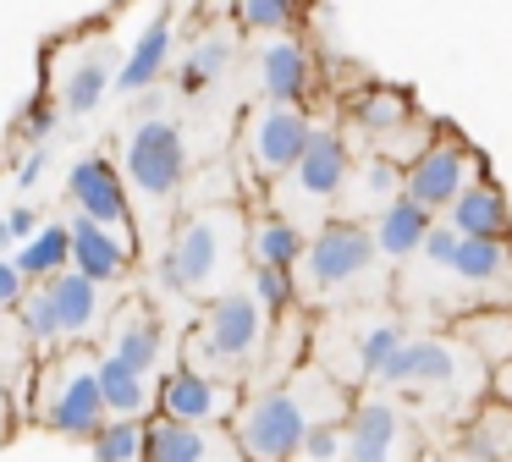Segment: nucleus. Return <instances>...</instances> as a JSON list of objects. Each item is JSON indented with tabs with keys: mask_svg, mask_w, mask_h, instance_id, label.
<instances>
[{
	"mask_svg": "<svg viewBox=\"0 0 512 462\" xmlns=\"http://www.w3.org/2000/svg\"><path fill=\"white\" fill-rule=\"evenodd\" d=\"M243 226L248 215L237 204H199L177 220L166 242V259H160V281L166 292L182 297H215L232 270V259L243 253Z\"/></svg>",
	"mask_w": 512,
	"mask_h": 462,
	"instance_id": "f257e3e1",
	"label": "nucleus"
},
{
	"mask_svg": "<svg viewBox=\"0 0 512 462\" xmlns=\"http://www.w3.org/2000/svg\"><path fill=\"white\" fill-rule=\"evenodd\" d=\"M105 286L83 281L78 270L45 275V281H28L23 303H17V330H23L28 347H78L94 336V325L105 319Z\"/></svg>",
	"mask_w": 512,
	"mask_h": 462,
	"instance_id": "f03ea898",
	"label": "nucleus"
},
{
	"mask_svg": "<svg viewBox=\"0 0 512 462\" xmlns=\"http://www.w3.org/2000/svg\"><path fill=\"white\" fill-rule=\"evenodd\" d=\"M34 418L67 440H89L105 424L100 380H94V352L83 347H56L34 369Z\"/></svg>",
	"mask_w": 512,
	"mask_h": 462,
	"instance_id": "7ed1b4c3",
	"label": "nucleus"
},
{
	"mask_svg": "<svg viewBox=\"0 0 512 462\" xmlns=\"http://www.w3.org/2000/svg\"><path fill=\"white\" fill-rule=\"evenodd\" d=\"M265 325L270 319L259 314V303L248 292H215L204 319H199V330L188 336L182 363H193L204 374H221V380H237L265 352Z\"/></svg>",
	"mask_w": 512,
	"mask_h": 462,
	"instance_id": "20e7f679",
	"label": "nucleus"
},
{
	"mask_svg": "<svg viewBox=\"0 0 512 462\" xmlns=\"http://www.w3.org/2000/svg\"><path fill=\"white\" fill-rule=\"evenodd\" d=\"M226 429H232L243 462H292L303 446V429H309V407L298 402L287 380H270L237 402Z\"/></svg>",
	"mask_w": 512,
	"mask_h": 462,
	"instance_id": "39448f33",
	"label": "nucleus"
},
{
	"mask_svg": "<svg viewBox=\"0 0 512 462\" xmlns=\"http://www.w3.org/2000/svg\"><path fill=\"white\" fill-rule=\"evenodd\" d=\"M375 237H369L364 220H347V215H331L309 231L303 242V281H298V297H336L347 286H358L369 270H375Z\"/></svg>",
	"mask_w": 512,
	"mask_h": 462,
	"instance_id": "423d86ee",
	"label": "nucleus"
},
{
	"mask_svg": "<svg viewBox=\"0 0 512 462\" xmlns=\"http://www.w3.org/2000/svg\"><path fill=\"white\" fill-rule=\"evenodd\" d=\"M122 182L133 193H144L149 204H171L188 182V143H182V127L166 116L133 121L122 143Z\"/></svg>",
	"mask_w": 512,
	"mask_h": 462,
	"instance_id": "0eeeda50",
	"label": "nucleus"
},
{
	"mask_svg": "<svg viewBox=\"0 0 512 462\" xmlns=\"http://www.w3.org/2000/svg\"><path fill=\"white\" fill-rule=\"evenodd\" d=\"M474 352L452 336H402V347L386 358V369L375 374L380 391L397 396H446L468 380Z\"/></svg>",
	"mask_w": 512,
	"mask_h": 462,
	"instance_id": "6e6552de",
	"label": "nucleus"
},
{
	"mask_svg": "<svg viewBox=\"0 0 512 462\" xmlns=\"http://www.w3.org/2000/svg\"><path fill=\"white\" fill-rule=\"evenodd\" d=\"M347 171H353V149H347V138L336 127H320V121H314L303 154L292 160V171L281 176V193H287V209H281V215L298 220V209L336 204L342 187H347Z\"/></svg>",
	"mask_w": 512,
	"mask_h": 462,
	"instance_id": "1a4fd4ad",
	"label": "nucleus"
},
{
	"mask_svg": "<svg viewBox=\"0 0 512 462\" xmlns=\"http://www.w3.org/2000/svg\"><path fill=\"white\" fill-rule=\"evenodd\" d=\"M314 116L298 105H254L243 116V160L259 182H281L309 143Z\"/></svg>",
	"mask_w": 512,
	"mask_h": 462,
	"instance_id": "9d476101",
	"label": "nucleus"
},
{
	"mask_svg": "<svg viewBox=\"0 0 512 462\" xmlns=\"http://www.w3.org/2000/svg\"><path fill=\"white\" fill-rule=\"evenodd\" d=\"M474 176H479V160L463 149V138L435 132V138L402 165V198H413V204L430 209V215H446V204H452Z\"/></svg>",
	"mask_w": 512,
	"mask_h": 462,
	"instance_id": "9b49d317",
	"label": "nucleus"
},
{
	"mask_svg": "<svg viewBox=\"0 0 512 462\" xmlns=\"http://www.w3.org/2000/svg\"><path fill=\"white\" fill-rule=\"evenodd\" d=\"M243 402V385L221 380V374H204L193 363H177L171 374H160L155 385V407L149 413L177 418V424H226Z\"/></svg>",
	"mask_w": 512,
	"mask_h": 462,
	"instance_id": "f8f14e48",
	"label": "nucleus"
},
{
	"mask_svg": "<svg viewBox=\"0 0 512 462\" xmlns=\"http://www.w3.org/2000/svg\"><path fill=\"white\" fill-rule=\"evenodd\" d=\"M342 429H347V462H402L408 457V418H402L397 396H386V391L353 396Z\"/></svg>",
	"mask_w": 512,
	"mask_h": 462,
	"instance_id": "ddd939ff",
	"label": "nucleus"
},
{
	"mask_svg": "<svg viewBox=\"0 0 512 462\" xmlns=\"http://www.w3.org/2000/svg\"><path fill=\"white\" fill-rule=\"evenodd\" d=\"M67 204L78 215H89L94 226H105L111 237L133 242V204H127V182L105 154H83L67 171Z\"/></svg>",
	"mask_w": 512,
	"mask_h": 462,
	"instance_id": "4468645a",
	"label": "nucleus"
},
{
	"mask_svg": "<svg viewBox=\"0 0 512 462\" xmlns=\"http://www.w3.org/2000/svg\"><path fill=\"white\" fill-rule=\"evenodd\" d=\"M144 462H243L226 424H177V418H144Z\"/></svg>",
	"mask_w": 512,
	"mask_h": 462,
	"instance_id": "2eb2a0df",
	"label": "nucleus"
},
{
	"mask_svg": "<svg viewBox=\"0 0 512 462\" xmlns=\"http://www.w3.org/2000/svg\"><path fill=\"white\" fill-rule=\"evenodd\" d=\"M67 231H72L67 270H78L83 281H94V286H116V281H127V275H133V259H138L133 242L111 237V231L94 226V220H89V215H78V209L67 215Z\"/></svg>",
	"mask_w": 512,
	"mask_h": 462,
	"instance_id": "dca6fc26",
	"label": "nucleus"
},
{
	"mask_svg": "<svg viewBox=\"0 0 512 462\" xmlns=\"http://www.w3.org/2000/svg\"><path fill=\"white\" fill-rule=\"evenodd\" d=\"M259 94H265V105L309 110V94H314V55H309V44H298L292 33L265 39V50H259Z\"/></svg>",
	"mask_w": 512,
	"mask_h": 462,
	"instance_id": "f3484780",
	"label": "nucleus"
},
{
	"mask_svg": "<svg viewBox=\"0 0 512 462\" xmlns=\"http://www.w3.org/2000/svg\"><path fill=\"white\" fill-rule=\"evenodd\" d=\"M446 275L463 281L468 292H485L496 303H507L512 297V237H457Z\"/></svg>",
	"mask_w": 512,
	"mask_h": 462,
	"instance_id": "a211bd4d",
	"label": "nucleus"
},
{
	"mask_svg": "<svg viewBox=\"0 0 512 462\" xmlns=\"http://www.w3.org/2000/svg\"><path fill=\"white\" fill-rule=\"evenodd\" d=\"M111 88H116V50H111V39H105V44H89L83 55L67 61L56 105H61V116H94Z\"/></svg>",
	"mask_w": 512,
	"mask_h": 462,
	"instance_id": "6ab92c4d",
	"label": "nucleus"
},
{
	"mask_svg": "<svg viewBox=\"0 0 512 462\" xmlns=\"http://www.w3.org/2000/svg\"><path fill=\"white\" fill-rule=\"evenodd\" d=\"M446 226L457 237H512V209H507V193L490 182L485 171L463 187V193L446 204Z\"/></svg>",
	"mask_w": 512,
	"mask_h": 462,
	"instance_id": "aec40b11",
	"label": "nucleus"
},
{
	"mask_svg": "<svg viewBox=\"0 0 512 462\" xmlns=\"http://www.w3.org/2000/svg\"><path fill=\"white\" fill-rule=\"evenodd\" d=\"M303 242H309V231H303L298 220H287L281 209H259V215L243 226L248 264H270V270H298Z\"/></svg>",
	"mask_w": 512,
	"mask_h": 462,
	"instance_id": "412c9836",
	"label": "nucleus"
},
{
	"mask_svg": "<svg viewBox=\"0 0 512 462\" xmlns=\"http://www.w3.org/2000/svg\"><path fill=\"white\" fill-rule=\"evenodd\" d=\"M166 66H171V11L160 6L149 17V28L138 33V44L116 61V88L122 94H144V88H155L166 77Z\"/></svg>",
	"mask_w": 512,
	"mask_h": 462,
	"instance_id": "4be33fe9",
	"label": "nucleus"
},
{
	"mask_svg": "<svg viewBox=\"0 0 512 462\" xmlns=\"http://www.w3.org/2000/svg\"><path fill=\"white\" fill-rule=\"evenodd\" d=\"M413 116H419V105H413L402 88H391V83H364L358 94H347V121H353L369 143L391 138V132L408 127Z\"/></svg>",
	"mask_w": 512,
	"mask_h": 462,
	"instance_id": "5701e85b",
	"label": "nucleus"
},
{
	"mask_svg": "<svg viewBox=\"0 0 512 462\" xmlns=\"http://www.w3.org/2000/svg\"><path fill=\"white\" fill-rule=\"evenodd\" d=\"M160 319H155V308L149 303H122L111 314V358H122L127 369H138V374H149L160 363Z\"/></svg>",
	"mask_w": 512,
	"mask_h": 462,
	"instance_id": "b1692460",
	"label": "nucleus"
},
{
	"mask_svg": "<svg viewBox=\"0 0 512 462\" xmlns=\"http://www.w3.org/2000/svg\"><path fill=\"white\" fill-rule=\"evenodd\" d=\"M430 209H419L413 198H391L386 209H375V220H369V237H375V253L380 259H413L424 242V231H430Z\"/></svg>",
	"mask_w": 512,
	"mask_h": 462,
	"instance_id": "393cba45",
	"label": "nucleus"
},
{
	"mask_svg": "<svg viewBox=\"0 0 512 462\" xmlns=\"http://www.w3.org/2000/svg\"><path fill=\"white\" fill-rule=\"evenodd\" d=\"M94 380H100V402H105V418H149V374L127 369L122 358L111 352H94Z\"/></svg>",
	"mask_w": 512,
	"mask_h": 462,
	"instance_id": "a878e982",
	"label": "nucleus"
},
{
	"mask_svg": "<svg viewBox=\"0 0 512 462\" xmlns=\"http://www.w3.org/2000/svg\"><path fill=\"white\" fill-rule=\"evenodd\" d=\"M67 253H72L67 220H39L34 237L17 242L12 264H17V275H23V281H45V275H61V270H67Z\"/></svg>",
	"mask_w": 512,
	"mask_h": 462,
	"instance_id": "bb28decb",
	"label": "nucleus"
},
{
	"mask_svg": "<svg viewBox=\"0 0 512 462\" xmlns=\"http://www.w3.org/2000/svg\"><path fill=\"white\" fill-rule=\"evenodd\" d=\"M347 187H353V204H347V220H358L369 209H386L391 198L402 193V165H391V160H380V154H369V160H358L353 171H347ZM342 187V193H347Z\"/></svg>",
	"mask_w": 512,
	"mask_h": 462,
	"instance_id": "cd10ccee",
	"label": "nucleus"
},
{
	"mask_svg": "<svg viewBox=\"0 0 512 462\" xmlns=\"http://www.w3.org/2000/svg\"><path fill=\"white\" fill-rule=\"evenodd\" d=\"M463 457L468 462H512V407L507 402H490L468 418Z\"/></svg>",
	"mask_w": 512,
	"mask_h": 462,
	"instance_id": "c85d7f7f",
	"label": "nucleus"
},
{
	"mask_svg": "<svg viewBox=\"0 0 512 462\" xmlns=\"http://www.w3.org/2000/svg\"><path fill=\"white\" fill-rule=\"evenodd\" d=\"M232 55H237L232 33H204V39H193V50L182 55V66H177V88L182 94H204V88L232 66Z\"/></svg>",
	"mask_w": 512,
	"mask_h": 462,
	"instance_id": "c756f323",
	"label": "nucleus"
},
{
	"mask_svg": "<svg viewBox=\"0 0 512 462\" xmlns=\"http://www.w3.org/2000/svg\"><path fill=\"white\" fill-rule=\"evenodd\" d=\"M402 319H391V314H375V319H364V325L353 330V380H375L380 369H386V358L402 347Z\"/></svg>",
	"mask_w": 512,
	"mask_h": 462,
	"instance_id": "7c9ffc66",
	"label": "nucleus"
},
{
	"mask_svg": "<svg viewBox=\"0 0 512 462\" xmlns=\"http://www.w3.org/2000/svg\"><path fill=\"white\" fill-rule=\"evenodd\" d=\"M303 22V0H237V28L259 39H281Z\"/></svg>",
	"mask_w": 512,
	"mask_h": 462,
	"instance_id": "2f4dec72",
	"label": "nucleus"
},
{
	"mask_svg": "<svg viewBox=\"0 0 512 462\" xmlns=\"http://www.w3.org/2000/svg\"><path fill=\"white\" fill-rule=\"evenodd\" d=\"M89 446L94 462H144V418H105Z\"/></svg>",
	"mask_w": 512,
	"mask_h": 462,
	"instance_id": "473e14b6",
	"label": "nucleus"
},
{
	"mask_svg": "<svg viewBox=\"0 0 512 462\" xmlns=\"http://www.w3.org/2000/svg\"><path fill=\"white\" fill-rule=\"evenodd\" d=\"M248 297L259 303L265 319H287L292 308H298V275L270 270V264H254V275H248Z\"/></svg>",
	"mask_w": 512,
	"mask_h": 462,
	"instance_id": "72a5a7b5",
	"label": "nucleus"
},
{
	"mask_svg": "<svg viewBox=\"0 0 512 462\" xmlns=\"http://www.w3.org/2000/svg\"><path fill=\"white\" fill-rule=\"evenodd\" d=\"M468 347L479 352V363H507L512 358V308H490V314H479V325H463Z\"/></svg>",
	"mask_w": 512,
	"mask_h": 462,
	"instance_id": "f704fd0d",
	"label": "nucleus"
},
{
	"mask_svg": "<svg viewBox=\"0 0 512 462\" xmlns=\"http://www.w3.org/2000/svg\"><path fill=\"white\" fill-rule=\"evenodd\" d=\"M292 462H347V429L342 418H325V424L303 429V446Z\"/></svg>",
	"mask_w": 512,
	"mask_h": 462,
	"instance_id": "c9c22d12",
	"label": "nucleus"
},
{
	"mask_svg": "<svg viewBox=\"0 0 512 462\" xmlns=\"http://www.w3.org/2000/svg\"><path fill=\"white\" fill-rule=\"evenodd\" d=\"M61 127V105L56 94H34L23 105V116H17V138H23V149H34V143H50V132Z\"/></svg>",
	"mask_w": 512,
	"mask_h": 462,
	"instance_id": "e433bc0d",
	"label": "nucleus"
},
{
	"mask_svg": "<svg viewBox=\"0 0 512 462\" xmlns=\"http://www.w3.org/2000/svg\"><path fill=\"white\" fill-rule=\"evenodd\" d=\"M39 226V209L34 204H12V209H0V259H12L17 242H28Z\"/></svg>",
	"mask_w": 512,
	"mask_h": 462,
	"instance_id": "4c0bfd02",
	"label": "nucleus"
},
{
	"mask_svg": "<svg viewBox=\"0 0 512 462\" xmlns=\"http://www.w3.org/2000/svg\"><path fill=\"white\" fill-rule=\"evenodd\" d=\"M419 253L435 264V270H446V264H452V253H457V231L446 226L441 215H435V220H430V231H424V242H419Z\"/></svg>",
	"mask_w": 512,
	"mask_h": 462,
	"instance_id": "58836bf2",
	"label": "nucleus"
},
{
	"mask_svg": "<svg viewBox=\"0 0 512 462\" xmlns=\"http://www.w3.org/2000/svg\"><path fill=\"white\" fill-rule=\"evenodd\" d=\"M50 171V149L45 143H34V149L17 160V171H12V182H17V193H28V187H39V176Z\"/></svg>",
	"mask_w": 512,
	"mask_h": 462,
	"instance_id": "ea45409f",
	"label": "nucleus"
},
{
	"mask_svg": "<svg viewBox=\"0 0 512 462\" xmlns=\"http://www.w3.org/2000/svg\"><path fill=\"white\" fill-rule=\"evenodd\" d=\"M23 292H28V281L17 275V264L0 259V314H12V308L23 303Z\"/></svg>",
	"mask_w": 512,
	"mask_h": 462,
	"instance_id": "a19ab883",
	"label": "nucleus"
},
{
	"mask_svg": "<svg viewBox=\"0 0 512 462\" xmlns=\"http://www.w3.org/2000/svg\"><path fill=\"white\" fill-rule=\"evenodd\" d=\"M490 396H496V402H507V407H512V358H507V363H496V369H490Z\"/></svg>",
	"mask_w": 512,
	"mask_h": 462,
	"instance_id": "79ce46f5",
	"label": "nucleus"
},
{
	"mask_svg": "<svg viewBox=\"0 0 512 462\" xmlns=\"http://www.w3.org/2000/svg\"><path fill=\"white\" fill-rule=\"evenodd\" d=\"M12 413H17V407H12V396L0 391V440L12 435Z\"/></svg>",
	"mask_w": 512,
	"mask_h": 462,
	"instance_id": "37998d69",
	"label": "nucleus"
},
{
	"mask_svg": "<svg viewBox=\"0 0 512 462\" xmlns=\"http://www.w3.org/2000/svg\"><path fill=\"white\" fill-rule=\"evenodd\" d=\"M457 462H468V457H457Z\"/></svg>",
	"mask_w": 512,
	"mask_h": 462,
	"instance_id": "c03bdc74",
	"label": "nucleus"
}]
</instances>
